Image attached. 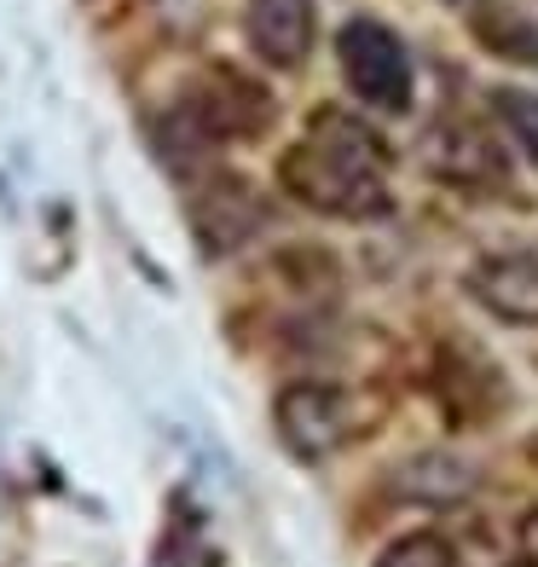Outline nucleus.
Instances as JSON below:
<instances>
[{"mask_svg": "<svg viewBox=\"0 0 538 567\" xmlns=\"http://www.w3.org/2000/svg\"><path fill=\"white\" fill-rule=\"evenodd\" d=\"M493 111L509 122V134H516V145L527 151V157L538 163V93H516V87H498L493 93Z\"/></svg>", "mask_w": 538, "mask_h": 567, "instance_id": "obj_12", "label": "nucleus"}, {"mask_svg": "<svg viewBox=\"0 0 538 567\" xmlns=\"http://www.w3.org/2000/svg\"><path fill=\"white\" fill-rule=\"evenodd\" d=\"M192 226L209 255H232L267 226V203L255 197L244 174H209L192 186Z\"/></svg>", "mask_w": 538, "mask_h": 567, "instance_id": "obj_5", "label": "nucleus"}, {"mask_svg": "<svg viewBox=\"0 0 538 567\" xmlns=\"http://www.w3.org/2000/svg\"><path fill=\"white\" fill-rule=\"evenodd\" d=\"M244 35L272 70H301L313 53V0H249Z\"/></svg>", "mask_w": 538, "mask_h": 567, "instance_id": "obj_8", "label": "nucleus"}, {"mask_svg": "<svg viewBox=\"0 0 538 567\" xmlns=\"http://www.w3.org/2000/svg\"><path fill=\"white\" fill-rule=\"evenodd\" d=\"M267 127H272V93L261 82H249L244 70L215 64L157 116V145L197 157V151H215L232 140H261Z\"/></svg>", "mask_w": 538, "mask_h": 567, "instance_id": "obj_2", "label": "nucleus"}, {"mask_svg": "<svg viewBox=\"0 0 538 567\" xmlns=\"http://www.w3.org/2000/svg\"><path fill=\"white\" fill-rule=\"evenodd\" d=\"M475 41L493 59L538 64V23L527 12H516V7H493V0H480V7H475Z\"/></svg>", "mask_w": 538, "mask_h": 567, "instance_id": "obj_10", "label": "nucleus"}, {"mask_svg": "<svg viewBox=\"0 0 538 567\" xmlns=\"http://www.w3.org/2000/svg\"><path fill=\"white\" fill-rule=\"evenodd\" d=\"M434 389H441V405H446L452 423H486L498 411V400H504L498 371L486 365L480 353H469V348H446L441 353V365H434Z\"/></svg>", "mask_w": 538, "mask_h": 567, "instance_id": "obj_9", "label": "nucleus"}, {"mask_svg": "<svg viewBox=\"0 0 538 567\" xmlns=\"http://www.w3.org/2000/svg\"><path fill=\"white\" fill-rule=\"evenodd\" d=\"M337 59H342V75L348 87L365 99L371 111H412V53L405 41L376 18H348L342 35H337Z\"/></svg>", "mask_w": 538, "mask_h": 567, "instance_id": "obj_3", "label": "nucleus"}, {"mask_svg": "<svg viewBox=\"0 0 538 567\" xmlns=\"http://www.w3.org/2000/svg\"><path fill=\"white\" fill-rule=\"evenodd\" d=\"M272 423H278V441H284L290 457H301V463H324L330 452H342L359 429L353 400L337 382H290V389L272 400Z\"/></svg>", "mask_w": 538, "mask_h": 567, "instance_id": "obj_4", "label": "nucleus"}, {"mask_svg": "<svg viewBox=\"0 0 538 567\" xmlns=\"http://www.w3.org/2000/svg\"><path fill=\"white\" fill-rule=\"evenodd\" d=\"M428 168L446 179V186L464 192H498L504 186V157L486 127L475 122H441L428 140Z\"/></svg>", "mask_w": 538, "mask_h": 567, "instance_id": "obj_7", "label": "nucleus"}, {"mask_svg": "<svg viewBox=\"0 0 538 567\" xmlns=\"http://www.w3.org/2000/svg\"><path fill=\"white\" fill-rule=\"evenodd\" d=\"M278 186L313 215L337 220L389 215V145L359 116L324 105L307 116V134L278 157Z\"/></svg>", "mask_w": 538, "mask_h": 567, "instance_id": "obj_1", "label": "nucleus"}, {"mask_svg": "<svg viewBox=\"0 0 538 567\" xmlns=\"http://www.w3.org/2000/svg\"><path fill=\"white\" fill-rule=\"evenodd\" d=\"M469 296L493 319L538 330V255H521V249L486 255V261H475V272H469Z\"/></svg>", "mask_w": 538, "mask_h": 567, "instance_id": "obj_6", "label": "nucleus"}, {"mask_svg": "<svg viewBox=\"0 0 538 567\" xmlns=\"http://www.w3.org/2000/svg\"><path fill=\"white\" fill-rule=\"evenodd\" d=\"M376 567H457V550L441 533H405L376 556Z\"/></svg>", "mask_w": 538, "mask_h": 567, "instance_id": "obj_11", "label": "nucleus"}, {"mask_svg": "<svg viewBox=\"0 0 538 567\" xmlns=\"http://www.w3.org/2000/svg\"><path fill=\"white\" fill-rule=\"evenodd\" d=\"M446 7H469V12H475V7H480V0H446Z\"/></svg>", "mask_w": 538, "mask_h": 567, "instance_id": "obj_13", "label": "nucleus"}]
</instances>
